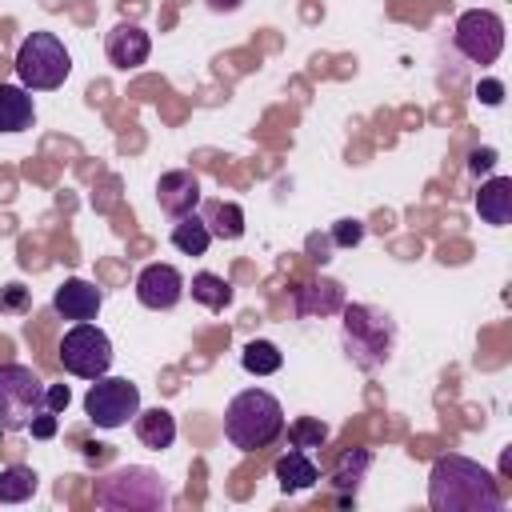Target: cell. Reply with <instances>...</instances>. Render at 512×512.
I'll use <instances>...</instances> for the list:
<instances>
[{
    "label": "cell",
    "instance_id": "9",
    "mask_svg": "<svg viewBox=\"0 0 512 512\" xmlns=\"http://www.w3.org/2000/svg\"><path fill=\"white\" fill-rule=\"evenodd\" d=\"M452 44L472 64H496V56L504 52V20L488 8H468L452 28Z\"/></svg>",
    "mask_w": 512,
    "mask_h": 512
},
{
    "label": "cell",
    "instance_id": "24",
    "mask_svg": "<svg viewBox=\"0 0 512 512\" xmlns=\"http://www.w3.org/2000/svg\"><path fill=\"white\" fill-rule=\"evenodd\" d=\"M36 492V472L28 464H12L0 472V504H24Z\"/></svg>",
    "mask_w": 512,
    "mask_h": 512
},
{
    "label": "cell",
    "instance_id": "22",
    "mask_svg": "<svg viewBox=\"0 0 512 512\" xmlns=\"http://www.w3.org/2000/svg\"><path fill=\"white\" fill-rule=\"evenodd\" d=\"M192 300L204 304L208 312H224L232 304V284L216 272H196L192 276Z\"/></svg>",
    "mask_w": 512,
    "mask_h": 512
},
{
    "label": "cell",
    "instance_id": "27",
    "mask_svg": "<svg viewBox=\"0 0 512 512\" xmlns=\"http://www.w3.org/2000/svg\"><path fill=\"white\" fill-rule=\"evenodd\" d=\"M28 308V288L24 284H8L0 292V312H24Z\"/></svg>",
    "mask_w": 512,
    "mask_h": 512
},
{
    "label": "cell",
    "instance_id": "25",
    "mask_svg": "<svg viewBox=\"0 0 512 512\" xmlns=\"http://www.w3.org/2000/svg\"><path fill=\"white\" fill-rule=\"evenodd\" d=\"M288 440H292V448H300V452L320 448V444L328 440V424H320L316 416H300V420L288 428Z\"/></svg>",
    "mask_w": 512,
    "mask_h": 512
},
{
    "label": "cell",
    "instance_id": "18",
    "mask_svg": "<svg viewBox=\"0 0 512 512\" xmlns=\"http://www.w3.org/2000/svg\"><path fill=\"white\" fill-rule=\"evenodd\" d=\"M136 436H140L144 448L164 452L176 440V416L168 408H140L136 412Z\"/></svg>",
    "mask_w": 512,
    "mask_h": 512
},
{
    "label": "cell",
    "instance_id": "5",
    "mask_svg": "<svg viewBox=\"0 0 512 512\" xmlns=\"http://www.w3.org/2000/svg\"><path fill=\"white\" fill-rule=\"evenodd\" d=\"M72 56L56 32H28L16 48V76L28 92H52L68 80Z\"/></svg>",
    "mask_w": 512,
    "mask_h": 512
},
{
    "label": "cell",
    "instance_id": "2",
    "mask_svg": "<svg viewBox=\"0 0 512 512\" xmlns=\"http://www.w3.org/2000/svg\"><path fill=\"white\" fill-rule=\"evenodd\" d=\"M284 432V408L264 388H244L224 408V436L240 452H260Z\"/></svg>",
    "mask_w": 512,
    "mask_h": 512
},
{
    "label": "cell",
    "instance_id": "30",
    "mask_svg": "<svg viewBox=\"0 0 512 512\" xmlns=\"http://www.w3.org/2000/svg\"><path fill=\"white\" fill-rule=\"evenodd\" d=\"M492 164H496V148H476V152L468 156V172H472V176H484Z\"/></svg>",
    "mask_w": 512,
    "mask_h": 512
},
{
    "label": "cell",
    "instance_id": "7",
    "mask_svg": "<svg viewBox=\"0 0 512 512\" xmlns=\"http://www.w3.org/2000/svg\"><path fill=\"white\" fill-rule=\"evenodd\" d=\"M60 364H64L68 376H80V380L108 376V368H112V340L92 320H76L64 332V340H60Z\"/></svg>",
    "mask_w": 512,
    "mask_h": 512
},
{
    "label": "cell",
    "instance_id": "8",
    "mask_svg": "<svg viewBox=\"0 0 512 512\" xmlns=\"http://www.w3.org/2000/svg\"><path fill=\"white\" fill-rule=\"evenodd\" d=\"M140 412V388L124 376H96L92 388L84 392V416L96 428H120L136 420Z\"/></svg>",
    "mask_w": 512,
    "mask_h": 512
},
{
    "label": "cell",
    "instance_id": "12",
    "mask_svg": "<svg viewBox=\"0 0 512 512\" xmlns=\"http://www.w3.org/2000/svg\"><path fill=\"white\" fill-rule=\"evenodd\" d=\"M104 52H108V64H112V68L132 72V68H140V64L148 60L152 40H148V32H144L140 24H128V20H124V24H116V28L108 32Z\"/></svg>",
    "mask_w": 512,
    "mask_h": 512
},
{
    "label": "cell",
    "instance_id": "3",
    "mask_svg": "<svg viewBox=\"0 0 512 512\" xmlns=\"http://www.w3.org/2000/svg\"><path fill=\"white\" fill-rule=\"evenodd\" d=\"M344 320H340V336H344V352L356 368L376 372L388 364L392 348H396V320L376 308V304H348L344 300Z\"/></svg>",
    "mask_w": 512,
    "mask_h": 512
},
{
    "label": "cell",
    "instance_id": "28",
    "mask_svg": "<svg viewBox=\"0 0 512 512\" xmlns=\"http://www.w3.org/2000/svg\"><path fill=\"white\" fill-rule=\"evenodd\" d=\"M68 400H72V392H68V384H44V408L48 412H64L68 408Z\"/></svg>",
    "mask_w": 512,
    "mask_h": 512
},
{
    "label": "cell",
    "instance_id": "10",
    "mask_svg": "<svg viewBox=\"0 0 512 512\" xmlns=\"http://www.w3.org/2000/svg\"><path fill=\"white\" fill-rule=\"evenodd\" d=\"M184 276L172 268V264H148V268H140V276H136V300L144 304V308H152V312H168V308H176L180 300H184Z\"/></svg>",
    "mask_w": 512,
    "mask_h": 512
},
{
    "label": "cell",
    "instance_id": "11",
    "mask_svg": "<svg viewBox=\"0 0 512 512\" xmlns=\"http://www.w3.org/2000/svg\"><path fill=\"white\" fill-rule=\"evenodd\" d=\"M156 200H160V212H168L176 220L188 216V212H196V204H200V176L188 172V168L164 172L156 180Z\"/></svg>",
    "mask_w": 512,
    "mask_h": 512
},
{
    "label": "cell",
    "instance_id": "26",
    "mask_svg": "<svg viewBox=\"0 0 512 512\" xmlns=\"http://www.w3.org/2000/svg\"><path fill=\"white\" fill-rule=\"evenodd\" d=\"M360 240H364V220L344 216V220L332 224V244H336V248H356Z\"/></svg>",
    "mask_w": 512,
    "mask_h": 512
},
{
    "label": "cell",
    "instance_id": "16",
    "mask_svg": "<svg viewBox=\"0 0 512 512\" xmlns=\"http://www.w3.org/2000/svg\"><path fill=\"white\" fill-rule=\"evenodd\" d=\"M368 468H372V452L368 448H348V452L336 456V464H332V488L340 492L336 504H352L356 500V488H360Z\"/></svg>",
    "mask_w": 512,
    "mask_h": 512
},
{
    "label": "cell",
    "instance_id": "20",
    "mask_svg": "<svg viewBox=\"0 0 512 512\" xmlns=\"http://www.w3.org/2000/svg\"><path fill=\"white\" fill-rule=\"evenodd\" d=\"M208 244H212V232H208V224H204L200 212H188V216H180V220L172 224V248H176V252H184V256H204Z\"/></svg>",
    "mask_w": 512,
    "mask_h": 512
},
{
    "label": "cell",
    "instance_id": "1",
    "mask_svg": "<svg viewBox=\"0 0 512 512\" xmlns=\"http://www.w3.org/2000/svg\"><path fill=\"white\" fill-rule=\"evenodd\" d=\"M428 504L432 512H500L504 492L484 464L448 452L428 472Z\"/></svg>",
    "mask_w": 512,
    "mask_h": 512
},
{
    "label": "cell",
    "instance_id": "6",
    "mask_svg": "<svg viewBox=\"0 0 512 512\" xmlns=\"http://www.w3.org/2000/svg\"><path fill=\"white\" fill-rule=\"evenodd\" d=\"M44 408V380L28 364H0V428L24 432Z\"/></svg>",
    "mask_w": 512,
    "mask_h": 512
},
{
    "label": "cell",
    "instance_id": "15",
    "mask_svg": "<svg viewBox=\"0 0 512 512\" xmlns=\"http://www.w3.org/2000/svg\"><path fill=\"white\" fill-rule=\"evenodd\" d=\"M476 212L484 224L492 228H508L512 224V176H492L480 184L476 192Z\"/></svg>",
    "mask_w": 512,
    "mask_h": 512
},
{
    "label": "cell",
    "instance_id": "29",
    "mask_svg": "<svg viewBox=\"0 0 512 512\" xmlns=\"http://www.w3.org/2000/svg\"><path fill=\"white\" fill-rule=\"evenodd\" d=\"M476 96H480V104L496 108V104L504 100V84H500V80H480V84H476Z\"/></svg>",
    "mask_w": 512,
    "mask_h": 512
},
{
    "label": "cell",
    "instance_id": "14",
    "mask_svg": "<svg viewBox=\"0 0 512 512\" xmlns=\"http://www.w3.org/2000/svg\"><path fill=\"white\" fill-rule=\"evenodd\" d=\"M344 284L340 280H304L296 292H292V308L300 320H312V316H332L344 308Z\"/></svg>",
    "mask_w": 512,
    "mask_h": 512
},
{
    "label": "cell",
    "instance_id": "21",
    "mask_svg": "<svg viewBox=\"0 0 512 512\" xmlns=\"http://www.w3.org/2000/svg\"><path fill=\"white\" fill-rule=\"evenodd\" d=\"M200 216H204L208 232L220 236V240H240L244 236V208L232 204V200H212Z\"/></svg>",
    "mask_w": 512,
    "mask_h": 512
},
{
    "label": "cell",
    "instance_id": "31",
    "mask_svg": "<svg viewBox=\"0 0 512 512\" xmlns=\"http://www.w3.org/2000/svg\"><path fill=\"white\" fill-rule=\"evenodd\" d=\"M28 428H32V436H36V440H52V436H56V412H40Z\"/></svg>",
    "mask_w": 512,
    "mask_h": 512
},
{
    "label": "cell",
    "instance_id": "19",
    "mask_svg": "<svg viewBox=\"0 0 512 512\" xmlns=\"http://www.w3.org/2000/svg\"><path fill=\"white\" fill-rule=\"evenodd\" d=\"M276 480H280L284 492H304V488H312V484L320 480V468L312 464L308 452L292 448V452H284V456L276 460Z\"/></svg>",
    "mask_w": 512,
    "mask_h": 512
},
{
    "label": "cell",
    "instance_id": "17",
    "mask_svg": "<svg viewBox=\"0 0 512 512\" xmlns=\"http://www.w3.org/2000/svg\"><path fill=\"white\" fill-rule=\"evenodd\" d=\"M36 120L32 92L24 84H0V132H24Z\"/></svg>",
    "mask_w": 512,
    "mask_h": 512
},
{
    "label": "cell",
    "instance_id": "13",
    "mask_svg": "<svg viewBox=\"0 0 512 512\" xmlns=\"http://www.w3.org/2000/svg\"><path fill=\"white\" fill-rule=\"evenodd\" d=\"M100 304H104V292H100L92 280H84V276H68V280L52 292V308H56L64 320H96Z\"/></svg>",
    "mask_w": 512,
    "mask_h": 512
},
{
    "label": "cell",
    "instance_id": "23",
    "mask_svg": "<svg viewBox=\"0 0 512 512\" xmlns=\"http://www.w3.org/2000/svg\"><path fill=\"white\" fill-rule=\"evenodd\" d=\"M240 364H244V372H252V376H272V372H280L284 352H280L272 340H248L244 352H240Z\"/></svg>",
    "mask_w": 512,
    "mask_h": 512
},
{
    "label": "cell",
    "instance_id": "4",
    "mask_svg": "<svg viewBox=\"0 0 512 512\" xmlns=\"http://www.w3.org/2000/svg\"><path fill=\"white\" fill-rule=\"evenodd\" d=\"M96 504L104 512H160L172 504V492L156 468L124 464L96 480Z\"/></svg>",
    "mask_w": 512,
    "mask_h": 512
},
{
    "label": "cell",
    "instance_id": "32",
    "mask_svg": "<svg viewBox=\"0 0 512 512\" xmlns=\"http://www.w3.org/2000/svg\"><path fill=\"white\" fill-rule=\"evenodd\" d=\"M204 4H208L212 12H236V8L244 4V0H204Z\"/></svg>",
    "mask_w": 512,
    "mask_h": 512
}]
</instances>
